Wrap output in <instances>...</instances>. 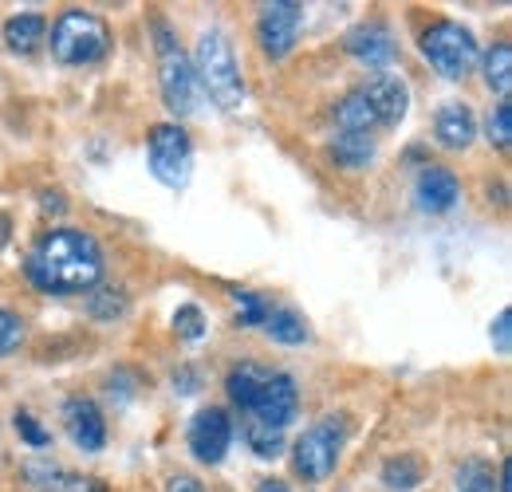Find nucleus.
<instances>
[{
	"mask_svg": "<svg viewBox=\"0 0 512 492\" xmlns=\"http://www.w3.org/2000/svg\"><path fill=\"white\" fill-rule=\"evenodd\" d=\"M473 134H477V119H473V111H469L465 103H446V107L438 111V119H434V138H438L446 150H465V146L473 142Z\"/></svg>",
	"mask_w": 512,
	"mask_h": 492,
	"instance_id": "2eb2a0df",
	"label": "nucleus"
},
{
	"mask_svg": "<svg viewBox=\"0 0 512 492\" xmlns=\"http://www.w3.org/2000/svg\"><path fill=\"white\" fill-rule=\"evenodd\" d=\"M64 422L71 441L83 449V453H99L107 445V422L99 414V406L91 398H67L64 402Z\"/></svg>",
	"mask_w": 512,
	"mask_h": 492,
	"instance_id": "f8f14e48",
	"label": "nucleus"
},
{
	"mask_svg": "<svg viewBox=\"0 0 512 492\" xmlns=\"http://www.w3.org/2000/svg\"><path fill=\"white\" fill-rule=\"evenodd\" d=\"M331 154H335V162L343 170H363L375 158V138L371 134H335Z\"/></svg>",
	"mask_w": 512,
	"mask_h": 492,
	"instance_id": "6ab92c4d",
	"label": "nucleus"
},
{
	"mask_svg": "<svg viewBox=\"0 0 512 492\" xmlns=\"http://www.w3.org/2000/svg\"><path fill=\"white\" fill-rule=\"evenodd\" d=\"M497 481H493V465L485 457H469L457 465V492H493Z\"/></svg>",
	"mask_w": 512,
	"mask_h": 492,
	"instance_id": "5701e85b",
	"label": "nucleus"
},
{
	"mask_svg": "<svg viewBox=\"0 0 512 492\" xmlns=\"http://www.w3.org/2000/svg\"><path fill=\"white\" fill-rule=\"evenodd\" d=\"M493 343H497V351L501 355H509L512 351V311L505 308L497 315V323H493Z\"/></svg>",
	"mask_w": 512,
	"mask_h": 492,
	"instance_id": "7c9ffc66",
	"label": "nucleus"
},
{
	"mask_svg": "<svg viewBox=\"0 0 512 492\" xmlns=\"http://www.w3.org/2000/svg\"><path fill=\"white\" fill-rule=\"evenodd\" d=\"M256 492H288V485H284V481H276V477H268V481H260V489Z\"/></svg>",
	"mask_w": 512,
	"mask_h": 492,
	"instance_id": "4c0bfd02",
	"label": "nucleus"
},
{
	"mask_svg": "<svg viewBox=\"0 0 512 492\" xmlns=\"http://www.w3.org/2000/svg\"><path fill=\"white\" fill-rule=\"evenodd\" d=\"M343 44H347V52H351L355 60L367 63V67H386V63L394 60V36H390V28H386L383 20L355 24Z\"/></svg>",
	"mask_w": 512,
	"mask_h": 492,
	"instance_id": "ddd939ff",
	"label": "nucleus"
},
{
	"mask_svg": "<svg viewBox=\"0 0 512 492\" xmlns=\"http://www.w3.org/2000/svg\"><path fill=\"white\" fill-rule=\"evenodd\" d=\"M20 343H24V319L16 311L0 308V359L12 355Z\"/></svg>",
	"mask_w": 512,
	"mask_h": 492,
	"instance_id": "cd10ccee",
	"label": "nucleus"
},
{
	"mask_svg": "<svg viewBox=\"0 0 512 492\" xmlns=\"http://www.w3.org/2000/svg\"><path fill=\"white\" fill-rule=\"evenodd\" d=\"M233 304H237V319H241V327H264V319H268V311L272 304L253 292V288H237L233 292Z\"/></svg>",
	"mask_w": 512,
	"mask_h": 492,
	"instance_id": "393cba45",
	"label": "nucleus"
},
{
	"mask_svg": "<svg viewBox=\"0 0 512 492\" xmlns=\"http://www.w3.org/2000/svg\"><path fill=\"white\" fill-rule=\"evenodd\" d=\"M197 382H201V378H197V370H190V367H182L178 374H174V386H178L182 394H193V390H197Z\"/></svg>",
	"mask_w": 512,
	"mask_h": 492,
	"instance_id": "473e14b6",
	"label": "nucleus"
},
{
	"mask_svg": "<svg viewBox=\"0 0 512 492\" xmlns=\"http://www.w3.org/2000/svg\"><path fill=\"white\" fill-rule=\"evenodd\" d=\"M343 441H347V414H327L323 422H316L312 430L296 441V453H292V465L304 481H323L335 473L339 465V453H343Z\"/></svg>",
	"mask_w": 512,
	"mask_h": 492,
	"instance_id": "39448f33",
	"label": "nucleus"
},
{
	"mask_svg": "<svg viewBox=\"0 0 512 492\" xmlns=\"http://www.w3.org/2000/svg\"><path fill=\"white\" fill-rule=\"evenodd\" d=\"M383 485L386 489H398V492H410L422 485V465H418V457H410V453H402V457H390L383 465Z\"/></svg>",
	"mask_w": 512,
	"mask_h": 492,
	"instance_id": "4be33fe9",
	"label": "nucleus"
},
{
	"mask_svg": "<svg viewBox=\"0 0 512 492\" xmlns=\"http://www.w3.org/2000/svg\"><path fill=\"white\" fill-rule=\"evenodd\" d=\"M497 492H512V481H509V461H501V469H497Z\"/></svg>",
	"mask_w": 512,
	"mask_h": 492,
	"instance_id": "c9c22d12",
	"label": "nucleus"
},
{
	"mask_svg": "<svg viewBox=\"0 0 512 492\" xmlns=\"http://www.w3.org/2000/svg\"><path fill=\"white\" fill-rule=\"evenodd\" d=\"M64 489L67 492H103L99 485H95V481H91V477H67Z\"/></svg>",
	"mask_w": 512,
	"mask_h": 492,
	"instance_id": "72a5a7b5",
	"label": "nucleus"
},
{
	"mask_svg": "<svg viewBox=\"0 0 512 492\" xmlns=\"http://www.w3.org/2000/svg\"><path fill=\"white\" fill-rule=\"evenodd\" d=\"M28 280L40 292L75 296L99 284L103 276V248L83 229H52L28 252Z\"/></svg>",
	"mask_w": 512,
	"mask_h": 492,
	"instance_id": "f257e3e1",
	"label": "nucleus"
},
{
	"mask_svg": "<svg viewBox=\"0 0 512 492\" xmlns=\"http://www.w3.org/2000/svg\"><path fill=\"white\" fill-rule=\"evenodd\" d=\"M12 241V217L8 213H0V248Z\"/></svg>",
	"mask_w": 512,
	"mask_h": 492,
	"instance_id": "e433bc0d",
	"label": "nucleus"
},
{
	"mask_svg": "<svg viewBox=\"0 0 512 492\" xmlns=\"http://www.w3.org/2000/svg\"><path fill=\"white\" fill-rule=\"evenodd\" d=\"M174 331H178L182 339H201V335H205V315H201V308L186 304V308L174 311Z\"/></svg>",
	"mask_w": 512,
	"mask_h": 492,
	"instance_id": "c756f323",
	"label": "nucleus"
},
{
	"mask_svg": "<svg viewBox=\"0 0 512 492\" xmlns=\"http://www.w3.org/2000/svg\"><path fill=\"white\" fill-rule=\"evenodd\" d=\"M40 205H44V213H64V197L60 193H40Z\"/></svg>",
	"mask_w": 512,
	"mask_h": 492,
	"instance_id": "f704fd0d",
	"label": "nucleus"
},
{
	"mask_svg": "<svg viewBox=\"0 0 512 492\" xmlns=\"http://www.w3.org/2000/svg\"><path fill=\"white\" fill-rule=\"evenodd\" d=\"M363 99L371 103V111H375V119L383 126H398L406 119V107H410V91H406V83L398 79V75H371L367 83H363Z\"/></svg>",
	"mask_w": 512,
	"mask_h": 492,
	"instance_id": "9b49d317",
	"label": "nucleus"
},
{
	"mask_svg": "<svg viewBox=\"0 0 512 492\" xmlns=\"http://www.w3.org/2000/svg\"><path fill=\"white\" fill-rule=\"evenodd\" d=\"M264 331H268L276 343H288V347H296V343H304V339H308V323H304V315H296L292 308L268 311Z\"/></svg>",
	"mask_w": 512,
	"mask_h": 492,
	"instance_id": "aec40b11",
	"label": "nucleus"
},
{
	"mask_svg": "<svg viewBox=\"0 0 512 492\" xmlns=\"http://www.w3.org/2000/svg\"><path fill=\"white\" fill-rule=\"evenodd\" d=\"M44 32H48V24H44V16H36V12H20V16H8V20H4V40H8V48L20 52V56L36 52L40 40H44Z\"/></svg>",
	"mask_w": 512,
	"mask_h": 492,
	"instance_id": "f3484780",
	"label": "nucleus"
},
{
	"mask_svg": "<svg viewBox=\"0 0 512 492\" xmlns=\"http://www.w3.org/2000/svg\"><path fill=\"white\" fill-rule=\"evenodd\" d=\"M335 126H339V134H371L379 126L371 103L363 99V91H351L335 103Z\"/></svg>",
	"mask_w": 512,
	"mask_h": 492,
	"instance_id": "dca6fc26",
	"label": "nucleus"
},
{
	"mask_svg": "<svg viewBox=\"0 0 512 492\" xmlns=\"http://www.w3.org/2000/svg\"><path fill=\"white\" fill-rule=\"evenodd\" d=\"M485 130H489V142H493L497 150H509V142H512V103L509 99H501V103L489 111Z\"/></svg>",
	"mask_w": 512,
	"mask_h": 492,
	"instance_id": "a878e982",
	"label": "nucleus"
},
{
	"mask_svg": "<svg viewBox=\"0 0 512 492\" xmlns=\"http://www.w3.org/2000/svg\"><path fill=\"white\" fill-rule=\"evenodd\" d=\"M300 28H304V8L296 0H272L256 16V40L272 60H284L296 48Z\"/></svg>",
	"mask_w": 512,
	"mask_h": 492,
	"instance_id": "6e6552de",
	"label": "nucleus"
},
{
	"mask_svg": "<svg viewBox=\"0 0 512 492\" xmlns=\"http://www.w3.org/2000/svg\"><path fill=\"white\" fill-rule=\"evenodd\" d=\"M154 32H158V87H162V99H166V107L178 119H186V115L197 111V95H201L197 75H193V63L178 48V40L166 28V20H158Z\"/></svg>",
	"mask_w": 512,
	"mask_h": 492,
	"instance_id": "20e7f679",
	"label": "nucleus"
},
{
	"mask_svg": "<svg viewBox=\"0 0 512 492\" xmlns=\"http://www.w3.org/2000/svg\"><path fill=\"white\" fill-rule=\"evenodd\" d=\"M123 311H127V292L123 288H99L87 300V315L99 319V323H115Z\"/></svg>",
	"mask_w": 512,
	"mask_h": 492,
	"instance_id": "b1692460",
	"label": "nucleus"
},
{
	"mask_svg": "<svg viewBox=\"0 0 512 492\" xmlns=\"http://www.w3.org/2000/svg\"><path fill=\"white\" fill-rule=\"evenodd\" d=\"M107 48H111V28L95 12L71 8L52 28V56L67 63V67H83V63L103 60Z\"/></svg>",
	"mask_w": 512,
	"mask_h": 492,
	"instance_id": "7ed1b4c3",
	"label": "nucleus"
},
{
	"mask_svg": "<svg viewBox=\"0 0 512 492\" xmlns=\"http://www.w3.org/2000/svg\"><path fill=\"white\" fill-rule=\"evenodd\" d=\"M12 426H16V433H20V437H24L32 449H44V445H52V433L44 430V426H40V422H36L28 410H20V414L12 418Z\"/></svg>",
	"mask_w": 512,
	"mask_h": 492,
	"instance_id": "c85d7f7f",
	"label": "nucleus"
},
{
	"mask_svg": "<svg viewBox=\"0 0 512 492\" xmlns=\"http://www.w3.org/2000/svg\"><path fill=\"white\" fill-rule=\"evenodd\" d=\"M245 437H249V445L256 449V457H280V453H284V433L280 430H268V426H260V422H249V426H245Z\"/></svg>",
	"mask_w": 512,
	"mask_h": 492,
	"instance_id": "bb28decb",
	"label": "nucleus"
},
{
	"mask_svg": "<svg viewBox=\"0 0 512 492\" xmlns=\"http://www.w3.org/2000/svg\"><path fill=\"white\" fill-rule=\"evenodd\" d=\"M146 162H150V174L170 189H182L190 182V166H193V146L190 134L178 123H162L150 130V146H146Z\"/></svg>",
	"mask_w": 512,
	"mask_h": 492,
	"instance_id": "0eeeda50",
	"label": "nucleus"
},
{
	"mask_svg": "<svg viewBox=\"0 0 512 492\" xmlns=\"http://www.w3.org/2000/svg\"><path fill=\"white\" fill-rule=\"evenodd\" d=\"M193 75H197V87H205L217 107H241L245 83H241V71H237L225 32H217V28L201 32L197 52H193Z\"/></svg>",
	"mask_w": 512,
	"mask_h": 492,
	"instance_id": "f03ea898",
	"label": "nucleus"
},
{
	"mask_svg": "<svg viewBox=\"0 0 512 492\" xmlns=\"http://www.w3.org/2000/svg\"><path fill=\"white\" fill-rule=\"evenodd\" d=\"M166 492H205V489H201V481H193L190 473H178V477H170Z\"/></svg>",
	"mask_w": 512,
	"mask_h": 492,
	"instance_id": "2f4dec72",
	"label": "nucleus"
},
{
	"mask_svg": "<svg viewBox=\"0 0 512 492\" xmlns=\"http://www.w3.org/2000/svg\"><path fill=\"white\" fill-rule=\"evenodd\" d=\"M485 83L501 95V99H509L512 91V44H493L489 48V56H485Z\"/></svg>",
	"mask_w": 512,
	"mask_h": 492,
	"instance_id": "412c9836",
	"label": "nucleus"
},
{
	"mask_svg": "<svg viewBox=\"0 0 512 492\" xmlns=\"http://www.w3.org/2000/svg\"><path fill=\"white\" fill-rule=\"evenodd\" d=\"M414 197H418V209L422 213H446L457 205L461 197V185L449 174L446 166H426L418 174V185H414Z\"/></svg>",
	"mask_w": 512,
	"mask_h": 492,
	"instance_id": "4468645a",
	"label": "nucleus"
},
{
	"mask_svg": "<svg viewBox=\"0 0 512 492\" xmlns=\"http://www.w3.org/2000/svg\"><path fill=\"white\" fill-rule=\"evenodd\" d=\"M422 56L434 63L438 75L461 79V75H469L473 63H477V40H473V32H469L465 24H457V20H438V24H430V28L422 32Z\"/></svg>",
	"mask_w": 512,
	"mask_h": 492,
	"instance_id": "423d86ee",
	"label": "nucleus"
},
{
	"mask_svg": "<svg viewBox=\"0 0 512 492\" xmlns=\"http://www.w3.org/2000/svg\"><path fill=\"white\" fill-rule=\"evenodd\" d=\"M233 445V422L221 406L197 410V418L190 422V449L201 465H221L225 453Z\"/></svg>",
	"mask_w": 512,
	"mask_h": 492,
	"instance_id": "9d476101",
	"label": "nucleus"
},
{
	"mask_svg": "<svg viewBox=\"0 0 512 492\" xmlns=\"http://www.w3.org/2000/svg\"><path fill=\"white\" fill-rule=\"evenodd\" d=\"M268 374H272V370H264L260 363H241V367H233V370H229V378H225L229 402H233V406H241V410H249Z\"/></svg>",
	"mask_w": 512,
	"mask_h": 492,
	"instance_id": "a211bd4d",
	"label": "nucleus"
},
{
	"mask_svg": "<svg viewBox=\"0 0 512 492\" xmlns=\"http://www.w3.org/2000/svg\"><path fill=\"white\" fill-rule=\"evenodd\" d=\"M296 410H300V386H296L292 374H280V370H272L264 378L260 394H256L253 406H249L253 422L268 426V430H284L296 418Z\"/></svg>",
	"mask_w": 512,
	"mask_h": 492,
	"instance_id": "1a4fd4ad",
	"label": "nucleus"
}]
</instances>
